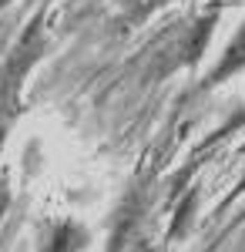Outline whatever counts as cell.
<instances>
[{
    "label": "cell",
    "instance_id": "3957f363",
    "mask_svg": "<svg viewBox=\"0 0 245 252\" xmlns=\"http://www.w3.org/2000/svg\"><path fill=\"white\" fill-rule=\"evenodd\" d=\"M239 71H245V24L239 27V34L228 40L225 54H222L218 64L208 71V78L202 81V88H218V84H225L228 78H235Z\"/></svg>",
    "mask_w": 245,
    "mask_h": 252
},
{
    "label": "cell",
    "instance_id": "277c9868",
    "mask_svg": "<svg viewBox=\"0 0 245 252\" xmlns=\"http://www.w3.org/2000/svg\"><path fill=\"white\" fill-rule=\"evenodd\" d=\"M235 128H245V108H242V111H235V115L228 118V121H225V125H222V128H218L212 138H225V135H232Z\"/></svg>",
    "mask_w": 245,
    "mask_h": 252
},
{
    "label": "cell",
    "instance_id": "6da1fadb",
    "mask_svg": "<svg viewBox=\"0 0 245 252\" xmlns=\"http://www.w3.org/2000/svg\"><path fill=\"white\" fill-rule=\"evenodd\" d=\"M44 51H47V34H44V17L37 14V17L24 27L20 40L10 47V54L3 61V71H0V101H3L10 111H17L24 78H27L31 67L44 58Z\"/></svg>",
    "mask_w": 245,
    "mask_h": 252
},
{
    "label": "cell",
    "instance_id": "8992f818",
    "mask_svg": "<svg viewBox=\"0 0 245 252\" xmlns=\"http://www.w3.org/2000/svg\"><path fill=\"white\" fill-rule=\"evenodd\" d=\"M3 138H7V128H3V125H0V145H3Z\"/></svg>",
    "mask_w": 245,
    "mask_h": 252
},
{
    "label": "cell",
    "instance_id": "5b68a950",
    "mask_svg": "<svg viewBox=\"0 0 245 252\" xmlns=\"http://www.w3.org/2000/svg\"><path fill=\"white\" fill-rule=\"evenodd\" d=\"M10 3H14V0H0V10H7V7H10Z\"/></svg>",
    "mask_w": 245,
    "mask_h": 252
},
{
    "label": "cell",
    "instance_id": "7a4b0ae2",
    "mask_svg": "<svg viewBox=\"0 0 245 252\" xmlns=\"http://www.w3.org/2000/svg\"><path fill=\"white\" fill-rule=\"evenodd\" d=\"M88 239L91 235H88V229L81 222H74V219H57V222L47 225L37 252H81L88 246Z\"/></svg>",
    "mask_w": 245,
    "mask_h": 252
}]
</instances>
